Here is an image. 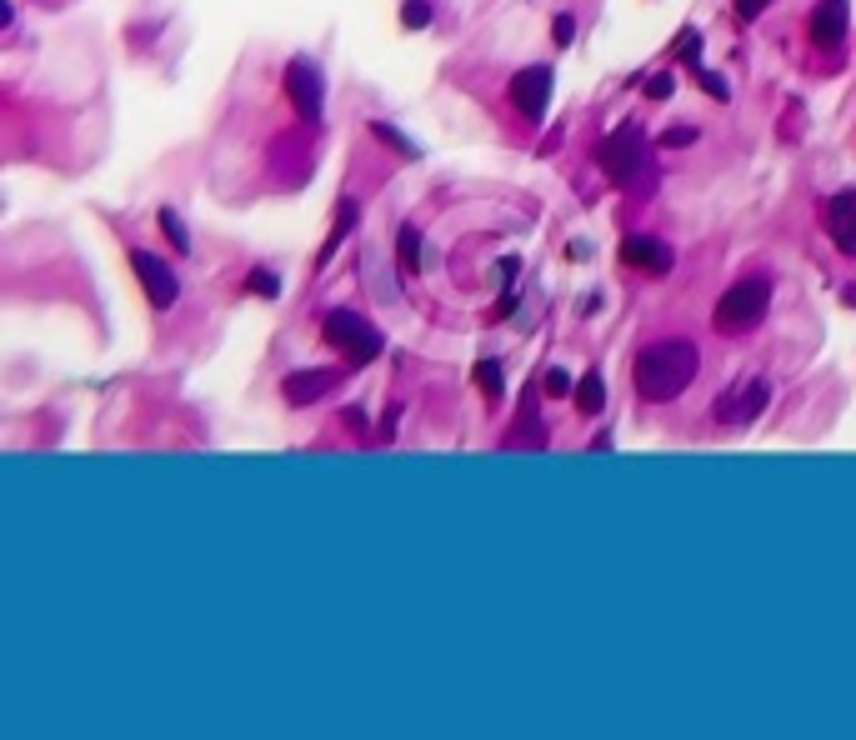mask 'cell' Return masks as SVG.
<instances>
[{"mask_svg": "<svg viewBox=\"0 0 856 740\" xmlns=\"http://www.w3.org/2000/svg\"><path fill=\"white\" fill-rule=\"evenodd\" d=\"M696 365H702V355H696V345L691 341H652L642 355H636V365H631V380H636V396L646 400V406H666V400H677L681 390L696 380Z\"/></svg>", "mask_w": 856, "mask_h": 740, "instance_id": "1", "label": "cell"}, {"mask_svg": "<svg viewBox=\"0 0 856 740\" xmlns=\"http://www.w3.org/2000/svg\"><path fill=\"white\" fill-rule=\"evenodd\" d=\"M596 165L607 171V180L626 196H652L661 171H656V155H652V141H646L642 126H621L611 130L607 141L596 145Z\"/></svg>", "mask_w": 856, "mask_h": 740, "instance_id": "2", "label": "cell"}, {"mask_svg": "<svg viewBox=\"0 0 856 740\" xmlns=\"http://www.w3.org/2000/svg\"><path fill=\"white\" fill-rule=\"evenodd\" d=\"M766 310H772V281L766 275H747V281L722 291V301L712 310V326L722 336H747V330H757L766 320Z\"/></svg>", "mask_w": 856, "mask_h": 740, "instance_id": "3", "label": "cell"}, {"mask_svg": "<svg viewBox=\"0 0 856 740\" xmlns=\"http://www.w3.org/2000/svg\"><path fill=\"white\" fill-rule=\"evenodd\" d=\"M321 336L345 355V365H366V361H376V355L386 351V336H380L366 316H356V310H326V316H321Z\"/></svg>", "mask_w": 856, "mask_h": 740, "instance_id": "4", "label": "cell"}, {"mask_svg": "<svg viewBox=\"0 0 856 740\" xmlns=\"http://www.w3.org/2000/svg\"><path fill=\"white\" fill-rule=\"evenodd\" d=\"M281 85H285V101H291V110H296L306 126H316V120H321V110H326V71H321V66H316L310 56H291Z\"/></svg>", "mask_w": 856, "mask_h": 740, "instance_id": "5", "label": "cell"}, {"mask_svg": "<svg viewBox=\"0 0 856 740\" xmlns=\"http://www.w3.org/2000/svg\"><path fill=\"white\" fill-rule=\"evenodd\" d=\"M766 406H772V380L747 376V380H737V386H726L712 411H716V425H751Z\"/></svg>", "mask_w": 856, "mask_h": 740, "instance_id": "6", "label": "cell"}, {"mask_svg": "<svg viewBox=\"0 0 856 740\" xmlns=\"http://www.w3.org/2000/svg\"><path fill=\"white\" fill-rule=\"evenodd\" d=\"M131 271H136V281H141L145 301H151L155 310H171V306L180 301V281H176V271H171V266H166L161 256H155V250L136 246V250H131Z\"/></svg>", "mask_w": 856, "mask_h": 740, "instance_id": "7", "label": "cell"}, {"mask_svg": "<svg viewBox=\"0 0 856 740\" xmlns=\"http://www.w3.org/2000/svg\"><path fill=\"white\" fill-rule=\"evenodd\" d=\"M551 85H556L551 66H526V71L512 75V106L521 110L526 120H541L551 110Z\"/></svg>", "mask_w": 856, "mask_h": 740, "instance_id": "8", "label": "cell"}, {"mask_svg": "<svg viewBox=\"0 0 856 740\" xmlns=\"http://www.w3.org/2000/svg\"><path fill=\"white\" fill-rule=\"evenodd\" d=\"M671 260H677L671 246L656 240V235H626L621 240V266H631V271H642V275H666Z\"/></svg>", "mask_w": 856, "mask_h": 740, "instance_id": "9", "label": "cell"}, {"mask_svg": "<svg viewBox=\"0 0 856 740\" xmlns=\"http://www.w3.org/2000/svg\"><path fill=\"white\" fill-rule=\"evenodd\" d=\"M821 225H826V235H832V246L842 256H856V190H842V196L826 200Z\"/></svg>", "mask_w": 856, "mask_h": 740, "instance_id": "10", "label": "cell"}, {"mask_svg": "<svg viewBox=\"0 0 856 740\" xmlns=\"http://www.w3.org/2000/svg\"><path fill=\"white\" fill-rule=\"evenodd\" d=\"M846 25H852V0H817V11H811V40H817L821 50L842 46Z\"/></svg>", "mask_w": 856, "mask_h": 740, "instance_id": "11", "label": "cell"}, {"mask_svg": "<svg viewBox=\"0 0 856 740\" xmlns=\"http://www.w3.org/2000/svg\"><path fill=\"white\" fill-rule=\"evenodd\" d=\"M341 380V371H291V376L281 380V396H285V406H310V400H321L326 390Z\"/></svg>", "mask_w": 856, "mask_h": 740, "instance_id": "12", "label": "cell"}, {"mask_svg": "<svg viewBox=\"0 0 856 740\" xmlns=\"http://www.w3.org/2000/svg\"><path fill=\"white\" fill-rule=\"evenodd\" d=\"M576 411L582 415H601L607 411V380H601V371H586L582 380H576Z\"/></svg>", "mask_w": 856, "mask_h": 740, "instance_id": "13", "label": "cell"}, {"mask_svg": "<svg viewBox=\"0 0 856 740\" xmlns=\"http://www.w3.org/2000/svg\"><path fill=\"white\" fill-rule=\"evenodd\" d=\"M351 225H356V200L345 196L341 205H336V225H331V235H326V246H321V266L336 256V246H341L345 235H351Z\"/></svg>", "mask_w": 856, "mask_h": 740, "instance_id": "14", "label": "cell"}, {"mask_svg": "<svg viewBox=\"0 0 856 740\" xmlns=\"http://www.w3.org/2000/svg\"><path fill=\"white\" fill-rule=\"evenodd\" d=\"M421 231L417 225H401V231H396V256H401V266L406 271H421V266H426V256H421Z\"/></svg>", "mask_w": 856, "mask_h": 740, "instance_id": "15", "label": "cell"}, {"mask_svg": "<svg viewBox=\"0 0 856 740\" xmlns=\"http://www.w3.org/2000/svg\"><path fill=\"white\" fill-rule=\"evenodd\" d=\"M155 221H161V231H166L171 250H176V256H186V250H190V231H186V221H180V211L161 205V211H155Z\"/></svg>", "mask_w": 856, "mask_h": 740, "instance_id": "16", "label": "cell"}, {"mask_svg": "<svg viewBox=\"0 0 856 740\" xmlns=\"http://www.w3.org/2000/svg\"><path fill=\"white\" fill-rule=\"evenodd\" d=\"M476 386L486 390V400H501V390H506V376H501V361H481V365H476Z\"/></svg>", "mask_w": 856, "mask_h": 740, "instance_id": "17", "label": "cell"}, {"mask_svg": "<svg viewBox=\"0 0 856 740\" xmlns=\"http://www.w3.org/2000/svg\"><path fill=\"white\" fill-rule=\"evenodd\" d=\"M246 291H250V295H261V301H275V295H281V275L266 271V266H256V271L246 275Z\"/></svg>", "mask_w": 856, "mask_h": 740, "instance_id": "18", "label": "cell"}, {"mask_svg": "<svg viewBox=\"0 0 856 740\" xmlns=\"http://www.w3.org/2000/svg\"><path fill=\"white\" fill-rule=\"evenodd\" d=\"M401 25H406V31H426V25H431V0H406V5H401Z\"/></svg>", "mask_w": 856, "mask_h": 740, "instance_id": "19", "label": "cell"}, {"mask_svg": "<svg viewBox=\"0 0 856 740\" xmlns=\"http://www.w3.org/2000/svg\"><path fill=\"white\" fill-rule=\"evenodd\" d=\"M371 136H376V141H386V145H391V151H401V155H421L417 145L406 141V136H401V130H396V126H386V120H376V126H371Z\"/></svg>", "mask_w": 856, "mask_h": 740, "instance_id": "20", "label": "cell"}, {"mask_svg": "<svg viewBox=\"0 0 856 740\" xmlns=\"http://www.w3.org/2000/svg\"><path fill=\"white\" fill-rule=\"evenodd\" d=\"M691 71H696V85H702L712 101H726V95H731V85H726L716 71H706V66H691Z\"/></svg>", "mask_w": 856, "mask_h": 740, "instance_id": "21", "label": "cell"}, {"mask_svg": "<svg viewBox=\"0 0 856 740\" xmlns=\"http://www.w3.org/2000/svg\"><path fill=\"white\" fill-rule=\"evenodd\" d=\"M691 141H696V126H666L661 130V145H666V151H687Z\"/></svg>", "mask_w": 856, "mask_h": 740, "instance_id": "22", "label": "cell"}, {"mask_svg": "<svg viewBox=\"0 0 856 740\" xmlns=\"http://www.w3.org/2000/svg\"><path fill=\"white\" fill-rule=\"evenodd\" d=\"M551 40H556V46H571V40H576V15L561 11L556 21H551Z\"/></svg>", "mask_w": 856, "mask_h": 740, "instance_id": "23", "label": "cell"}, {"mask_svg": "<svg viewBox=\"0 0 856 740\" xmlns=\"http://www.w3.org/2000/svg\"><path fill=\"white\" fill-rule=\"evenodd\" d=\"M677 56H681V60H691V66H702V36H696V31H681Z\"/></svg>", "mask_w": 856, "mask_h": 740, "instance_id": "24", "label": "cell"}, {"mask_svg": "<svg viewBox=\"0 0 856 740\" xmlns=\"http://www.w3.org/2000/svg\"><path fill=\"white\" fill-rule=\"evenodd\" d=\"M671 91H677L671 71H661V75H652V81H646V95H652V101H671Z\"/></svg>", "mask_w": 856, "mask_h": 740, "instance_id": "25", "label": "cell"}, {"mask_svg": "<svg viewBox=\"0 0 856 740\" xmlns=\"http://www.w3.org/2000/svg\"><path fill=\"white\" fill-rule=\"evenodd\" d=\"M547 396H571V376H566V371H547Z\"/></svg>", "mask_w": 856, "mask_h": 740, "instance_id": "26", "label": "cell"}, {"mask_svg": "<svg viewBox=\"0 0 856 740\" xmlns=\"http://www.w3.org/2000/svg\"><path fill=\"white\" fill-rule=\"evenodd\" d=\"M766 5H772V0H737V21H757Z\"/></svg>", "mask_w": 856, "mask_h": 740, "instance_id": "27", "label": "cell"}, {"mask_svg": "<svg viewBox=\"0 0 856 740\" xmlns=\"http://www.w3.org/2000/svg\"><path fill=\"white\" fill-rule=\"evenodd\" d=\"M345 425H351V431H366V415H361V406H351V411H345Z\"/></svg>", "mask_w": 856, "mask_h": 740, "instance_id": "28", "label": "cell"}, {"mask_svg": "<svg viewBox=\"0 0 856 740\" xmlns=\"http://www.w3.org/2000/svg\"><path fill=\"white\" fill-rule=\"evenodd\" d=\"M566 256H571V260H586V256H591V246H586V240H571Z\"/></svg>", "mask_w": 856, "mask_h": 740, "instance_id": "29", "label": "cell"}, {"mask_svg": "<svg viewBox=\"0 0 856 740\" xmlns=\"http://www.w3.org/2000/svg\"><path fill=\"white\" fill-rule=\"evenodd\" d=\"M11 21H15V5H11V0H0V31H5Z\"/></svg>", "mask_w": 856, "mask_h": 740, "instance_id": "30", "label": "cell"}]
</instances>
